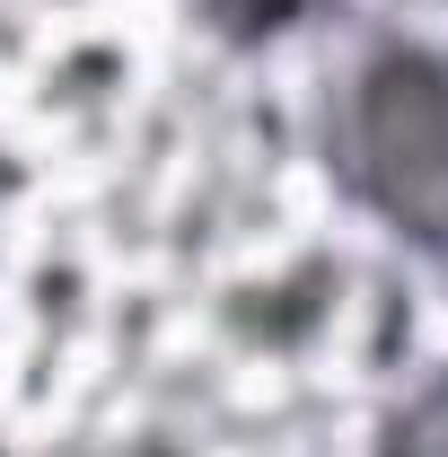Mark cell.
Returning <instances> with one entry per match:
<instances>
[{"instance_id": "cell-1", "label": "cell", "mask_w": 448, "mask_h": 457, "mask_svg": "<svg viewBox=\"0 0 448 457\" xmlns=\"http://www.w3.org/2000/svg\"><path fill=\"white\" fill-rule=\"evenodd\" d=\"M317 168L352 220L448 282V45L422 27H369L326 88Z\"/></svg>"}, {"instance_id": "cell-2", "label": "cell", "mask_w": 448, "mask_h": 457, "mask_svg": "<svg viewBox=\"0 0 448 457\" xmlns=\"http://www.w3.org/2000/svg\"><path fill=\"white\" fill-rule=\"evenodd\" d=\"M343 0H194V36L220 45V54H273L290 36H308L317 18H335Z\"/></svg>"}, {"instance_id": "cell-3", "label": "cell", "mask_w": 448, "mask_h": 457, "mask_svg": "<svg viewBox=\"0 0 448 457\" xmlns=\"http://www.w3.org/2000/svg\"><path fill=\"white\" fill-rule=\"evenodd\" d=\"M369 457H448V361H431L413 387H395L378 431H369Z\"/></svg>"}, {"instance_id": "cell-4", "label": "cell", "mask_w": 448, "mask_h": 457, "mask_svg": "<svg viewBox=\"0 0 448 457\" xmlns=\"http://www.w3.org/2000/svg\"><path fill=\"white\" fill-rule=\"evenodd\" d=\"M18 185H27V176H18V159H9V150H0V212L18 203Z\"/></svg>"}, {"instance_id": "cell-5", "label": "cell", "mask_w": 448, "mask_h": 457, "mask_svg": "<svg viewBox=\"0 0 448 457\" xmlns=\"http://www.w3.org/2000/svg\"><path fill=\"white\" fill-rule=\"evenodd\" d=\"M0 457H9V440H0Z\"/></svg>"}]
</instances>
